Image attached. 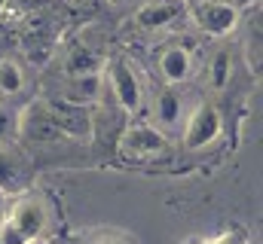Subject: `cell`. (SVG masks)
Here are the masks:
<instances>
[{
    "label": "cell",
    "instance_id": "obj_1",
    "mask_svg": "<svg viewBox=\"0 0 263 244\" xmlns=\"http://www.w3.org/2000/svg\"><path fill=\"white\" fill-rule=\"evenodd\" d=\"M46 229V208L37 195L31 192H22L9 211H6V220L0 223V244H31L40 241Z\"/></svg>",
    "mask_w": 263,
    "mask_h": 244
},
{
    "label": "cell",
    "instance_id": "obj_14",
    "mask_svg": "<svg viewBox=\"0 0 263 244\" xmlns=\"http://www.w3.org/2000/svg\"><path fill=\"white\" fill-rule=\"evenodd\" d=\"M178 116H181V95H178L175 86H165V89L159 92V98H156V122L175 125Z\"/></svg>",
    "mask_w": 263,
    "mask_h": 244
},
{
    "label": "cell",
    "instance_id": "obj_10",
    "mask_svg": "<svg viewBox=\"0 0 263 244\" xmlns=\"http://www.w3.org/2000/svg\"><path fill=\"white\" fill-rule=\"evenodd\" d=\"M104 67V58L98 52H92L89 46L83 43H73L67 49V58H65V73L67 76H89V73H101Z\"/></svg>",
    "mask_w": 263,
    "mask_h": 244
},
{
    "label": "cell",
    "instance_id": "obj_15",
    "mask_svg": "<svg viewBox=\"0 0 263 244\" xmlns=\"http://www.w3.org/2000/svg\"><path fill=\"white\" fill-rule=\"evenodd\" d=\"M25 89V73L12 58L0 61V92L3 95H18Z\"/></svg>",
    "mask_w": 263,
    "mask_h": 244
},
{
    "label": "cell",
    "instance_id": "obj_3",
    "mask_svg": "<svg viewBox=\"0 0 263 244\" xmlns=\"http://www.w3.org/2000/svg\"><path fill=\"white\" fill-rule=\"evenodd\" d=\"M43 104H46L52 122L59 125V131H62L65 137L92 140L95 116H92V107H89V104H77V101H67V98H46Z\"/></svg>",
    "mask_w": 263,
    "mask_h": 244
},
{
    "label": "cell",
    "instance_id": "obj_19",
    "mask_svg": "<svg viewBox=\"0 0 263 244\" xmlns=\"http://www.w3.org/2000/svg\"><path fill=\"white\" fill-rule=\"evenodd\" d=\"M92 244H132V241L123 238V235H104V238H95Z\"/></svg>",
    "mask_w": 263,
    "mask_h": 244
},
{
    "label": "cell",
    "instance_id": "obj_6",
    "mask_svg": "<svg viewBox=\"0 0 263 244\" xmlns=\"http://www.w3.org/2000/svg\"><path fill=\"white\" fill-rule=\"evenodd\" d=\"M223 134V116L214 104H199L184 125V147L187 150H205Z\"/></svg>",
    "mask_w": 263,
    "mask_h": 244
},
{
    "label": "cell",
    "instance_id": "obj_16",
    "mask_svg": "<svg viewBox=\"0 0 263 244\" xmlns=\"http://www.w3.org/2000/svg\"><path fill=\"white\" fill-rule=\"evenodd\" d=\"M248 58L254 61V73H260V18L254 15V40H248Z\"/></svg>",
    "mask_w": 263,
    "mask_h": 244
},
{
    "label": "cell",
    "instance_id": "obj_8",
    "mask_svg": "<svg viewBox=\"0 0 263 244\" xmlns=\"http://www.w3.org/2000/svg\"><path fill=\"white\" fill-rule=\"evenodd\" d=\"M184 9H187L184 0H147V3L138 6L135 25H141V28H147V31H156V28H165V25H172L175 18H181Z\"/></svg>",
    "mask_w": 263,
    "mask_h": 244
},
{
    "label": "cell",
    "instance_id": "obj_5",
    "mask_svg": "<svg viewBox=\"0 0 263 244\" xmlns=\"http://www.w3.org/2000/svg\"><path fill=\"white\" fill-rule=\"evenodd\" d=\"M168 150V137L147 122H135L120 137V156L123 159H153Z\"/></svg>",
    "mask_w": 263,
    "mask_h": 244
},
{
    "label": "cell",
    "instance_id": "obj_12",
    "mask_svg": "<svg viewBox=\"0 0 263 244\" xmlns=\"http://www.w3.org/2000/svg\"><path fill=\"white\" fill-rule=\"evenodd\" d=\"M101 73H89V76H67V89L62 98L77 101V104H92L95 98H101Z\"/></svg>",
    "mask_w": 263,
    "mask_h": 244
},
{
    "label": "cell",
    "instance_id": "obj_21",
    "mask_svg": "<svg viewBox=\"0 0 263 244\" xmlns=\"http://www.w3.org/2000/svg\"><path fill=\"white\" fill-rule=\"evenodd\" d=\"M6 198H9V195H6V192H3V189H0V211H3V208H6Z\"/></svg>",
    "mask_w": 263,
    "mask_h": 244
},
{
    "label": "cell",
    "instance_id": "obj_23",
    "mask_svg": "<svg viewBox=\"0 0 263 244\" xmlns=\"http://www.w3.org/2000/svg\"><path fill=\"white\" fill-rule=\"evenodd\" d=\"M31 244H40V241H31Z\"/></svg>",
    "mask_w": 263,
    "mask_h": 244
},
{
    "label": "cell",
    "instance_id": "obj_4",
    "mask_svg": "<svg viewBox=\"0 0 263 244\" xmlns=\"http://www.w3.org/2000/svg\"><path fill=\"white\" fill-rule=\"evenodd\" d=\"M104 79H107V89L110 95L117 98V104L126 110V113H138L141 110V83H138V73L126 58H110L104 67Z\"/></svg>",
    "mask_w": 263,
    "mask_h": 244
},
{
    "label": "cell",
    "instance_id": "obj_7",
    "mask_svg": "<svg viewBox=\"0 0 263 244\" xmlns=\"http://www.w3.org/2000/svg\"><path fill=\"white\" fill-rule=\"evenodd\" d=\"M15 131H18L22 140H31V144H55V140L65 137V134L59 131V125L52 122V116H49V110H46L43 101L28 104V107L15 116Z\"/></svg>",
    "mask_w": 263,
    "mask_h": 244
},
{
    "label": "cell",
    "instance_id": "obj_2",
    "mask_svg": "<svg viewBox=\"0 0 263 244\" xmlns=\"http://www.w3.org/2000/svg\"><path fill=\"white\" fill-rule=\"evenodd\" d=\"M184 12L208 37H223V34L236 31V25H239V6H233L227 0H190Z\"/></svg>",
    "mask_w": 263,
    "mask_h": 244
},
{
    "label": "cell",
    "instance_id": "obj_13",
    "mask_svg": "<svg viewBox=\"0 0 263 244\" xmlns=\"http://www.w3.org/2000/svg\"><path fill=\"white\" fill-rule=\"evenodd\" d=\"M230 73H233V52L230 49H217L211 64H208V86L214 92H223L227 83H230Z\"/></svg>",
    "mask_w": 263,
    "mask_h": 244
},
{
    "label": "cell",
    "instance_id": "obj_20",
    "mask_svg": "<svg viewBox=\"0 0 263 244\" xmlns=\"http://www.w3.org/2000/svg\"><path fill=\"white\" fill-rule=\"evenodd\" d=\"M184 244H214L211 238H190V241H184Z\"/></svg>",
    "mask_w": 263,
    "mask_h": 244
},
{
    "label": "cell",
    "instance_id": "obj_22",
    "mask_svg": "<svg viewBox=\"0 0 263 244\" xmlns=\"http://www.w3.org/2000/svg\"><path fill=\"white\" fill-rule=\"evenodd\" d=\"M6 6H9V0H0V15L6 12Z\"/></svg>",
    "mask_w": 263,
    "mask_h": 244
},
{
    "label": "cell",
    "instance_id": "obj_9",
    "mask_svg": "<svg viewBox=\"0 0 263 244\" xmlns=\"http://www.w3.org/2000/svg\"><path fill=\"white\" fill-rule=\"evenodd\" d=\"M190 70H193V58H190V52H187L181 43L165 46V49L159 52V73L165 76L168 86L184 83V79L190 76Z\"/></svg>",
    "mask_w": 263,
    "mask_h": 244
},
{
    "label": "cell",
    "instance_id": "obj_17",
    "mask_svg": "<svg viewBox=\"0 0 263 244\" xmlns=\"http://www.w3.org/2000/svg\"><path fill=\"white\" fill-rule=\"evenodd\" d=\"M12 131H15V116H12L6 107H0V140H3V137H9Z\"/></svg>",
    "mask_w": 263,
    "mask_h": 244
},
{
    "label": "cell",
    "instance_id": "obj_18",
    "mask_svg": "<svg viewBox=\"0 0 263 244\" xmlns=\"http://www.w3.org/2000/svg\"><path fill=\"white\" fill-rule=\"evenodd\" d=\"M214 244H248L245 238V232H239V229H233V232H223V235H217V238H211Z\"/></svg>",
    "mask_w": 263,
    "mask_h": 244
},
{
    "label": "cell",
    "instance_id": "obj_11",
    "mask_svg": "<svg viewBox=\"0 0 263 244\" xmlns=\"http://www.w3.org/2000/svg\"><path fill=\"white\" fill-rule=\"evenodd\" d=\"M0 189L6 195H18L25 189V165L6 147H0Z\"/></svg>",
    "mask_w": 263,
    "mask_h": 244
}]
</instances>
